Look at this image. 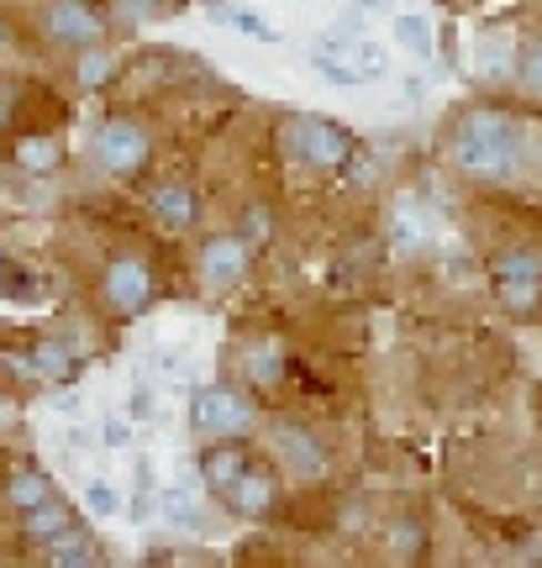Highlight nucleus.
Segmentation results:
<instances>
[{"mask_svg":"<svg viewBox=\"0 0 542 568\" xmlns=\"http://www.w3.org/2000/svg\"><path fill=\"white\" fill-rule=\"evenodd\" d=\"M106 295L117 311H142L148 295H153V280H148V268L138 258H117V264L106 268Z\"/></svg>","mask_w":542,"mask_h":568,"instance_id":"nucleus-7","label":"nucleus"},{"mask_svg":"<svg viewBox=\"0 0 542 568\" xmlns=\"http://www.w3.org/2000/svg\"><path fill=\"white\" fill-rule=\"evenodd\" d=\"M395 42L416 59H432V21L426 17H395Z\"/></svg>","mask_w":542,"mask_h":568,"instance_id":"nucleus-15","label":"nucleus"},{"mask_svg":"<svg viewBox=\"0 0 542 568\" xmlns=\"http://www.w3.org/2000/svg\"><path fill=\"white\" fill-rule=\"evenodd\" d=\"M48 558L53 564H96V542L84 537V531H63V537H53V548H48Z\"/></svg>","mask_w":542,"mask_h":568,"instance_id":"nucleus-16","label":"nucleus"},{"mask_svg":"<svg viewBox=\"0 0 542 568\" xmlns=\"http://www.w3.org/2000/svg\"><path fill=\"white\" fill-rule=\"evenodd\" d=\"M11 416H17V406H11V400H0V426H11Z\"/></svg>","mask_w":542,"mask_h":568,"instance_id":"nucleus-31","label":"nucleus"},{"mask_svg":"<svg viewBox=\"0 0 542 568\" xmlns=\"http://www.w3.org/2000/svg\"><path fill=\"white\" fill-rule=\"evenodd\" d=\"M416 542H422V531L411 527V521H401V527H395V552H401V558H411V552H416Z\"/></svg>","mask_w":542,"mask_h":568,"instance_id":"nucleus-27","label":"nucleus"},{"mask_svg":"<svg viewBox=\"0 0 542 568\" xmlns=\"http://www.w3.org/2000/svg\"><path fill=\"white\" fill-rule=\"evenodd\" d=\"M42 27H48L59 42H74V48H90V42L101 38V21H96V11H90V6H80V0H53V6L42 11Z\"/></svg>","mask_w":542,"mask_h":568,"instance_id":"nucleus-6","label":"nucleus"},{"mask_svg":"<svg viewBox=\"0 0 542 568\" xmlns=\"http://www.w3.org/2000/svg\"><path fill=\"white\" fill-rule=\"evenodd\" d=\"M84 510H90V516H117L121 510V500H117V489L106 485V479H90V485H84Z\"/></svg>","mask_w":542,"mask_h":568,"instance_id":"nucleus-22","label":"nucleus"},{"mask_svg":"<svg viewBox=\"0 0 542 568\" xmlns=\"http://www.w3.org/2000/svg\"><path fill=\"white\" fill-rule=\"evenodd\" d=\"M11 500H17L21 510L42 506V500H48V479H42V474H17V479H11Z\"/></svg>","mask_w":542,"mask_h":568,"instance_id":"nucleus-21","label":"nucleus"},{"mask_svg":"<svg viewBox=\"0 0 542 568\" xmlns=\"http://www.w3.org/2000/svg\"><path fill=\"white\" fill-rule=\"evenodd\" d=\"M148 6H153V0H121V11H127V17H142Z\"/></svg>","mask_w":542,"mask_h":568,"instance_id":"nucleus-30","label":"nucleus"},{"mask_svg":"<svg viewBox=\"0 0 542 568\" xmlns=\"http://www.w3.org/2000/svg\"><path fill=\"white\" fill-rule=\"evenodd\" d=\"M17 163L21 169H32V174H48V169L59 163V142L53 138H27L17 148Z\"/></svg>","mask_w":542,"mask_h":568,"instance_id":"nucleus-18","label":"nucleus"},{"mask_svg":"<svg viewBox=\"0 0 542 568\" xmlns=\"http://www.w3.org/2000/svg\"><path fill=\"white\" fill-rule=\"evenodd\" d=\"M96 159H101L111 174H138L142 163H148V138H142V126L127 122V116L106 122L101 132H96Z\"/></svg>","mask_w":542,"mask_h":568,"instance_id":"nucleus-2","label":"nucleus"},{"mask_svg":"<svg viewBox=\"0 0 542 568\" xmlns=\"http://www.w3.org/2000/svg\"><path fill=\"white\" fill-rule=\"evenodd\" d=\"M516 122L505 111H469L459 122V138H453V153L469 174H505L516 163Z\"/></svg>","mask_w":542,"mask_h":568,"instance_id":"nucleus-1","label":"nucleus"},{"mask_svg":"<svg viewBox=\"0 0 542 568\" xmlns=\"http://www.w3.org/2000/svg\"><path fill=\"white\" fill-rule=\"evenodd\" d=\"M63 531H69V506H59V500H42V506L27 510V537L53 542V537H63Z\"/></svg>","mask_w":542,"mask_h":568,"instance_id":"nucleus-13","label":"nucleus"},{"mask_svg":"<svg viewBox=\"0 0 542 568\" xmlns=\"http://www.w3.org/2000/svg\"><path fill=\"white\" fill-rule=\"evenodd\" d=\"M274 443L284 447V458H290V468H295V474H305V479H317V474L327 468L322 447L311 443L305 432H295V426H280V432H274Z\"/></svg>","mask_w":542,"mask_h":568,"instance_id":"nucleus-10","label":"nucleus"},{"mask_svg":"<svg viewBox=\"0 0 542 568\" xmlns=\"http://www.w3.org/2000/svg\"><path fill=\"white\" fill-rule=\"evenodd\" d=\"M242 374H248L253 385H274V379H280V347H274V343L248 347V358H242Z\"/></svg>","mask_w":542,"mask_h":568,"instance_id":"nucleus-17","label":"nucleus"},{"mask_svg":"<svg viewBox=\"0 0 542 568\" xmlns=\"http://www.w3.org/2000/svg\"><path fill=\"white\" fill-rule=\"evenodd\" d=\"M127 416H138V422H142V416H153V395H148L142 385L127 395Z\"/></svg>","mask_w":542,"mask_h":568,"instance_id":"nucleus-28","label":"nucleus"},{"mask_svg":"<svg viewBox=\"0 0 542 568\" xmlns=\"http://www.w3.org/2000/svg\"><path fill=\"white\" fill-rule=\"evenodd\" d=\"M205 479H211V485L217 489H232L238 485V474H242V453H227V447H221V453H205Z\"/></svg>","mask_w":542,"mask_h":568,"instance_id":"nucleus-19","label":"nucleus"},{"mask_svg":"<svg viewBox=\"0 0 542 568\" xmlns=\"http://www.w3.org/2000/svg\"><path fill=\"white\" fill-rule=\"evenodd\" d=\"M106 443H127V422H121V416L106 422Z\"/></svg>","mask_w":542,"mask_h":568,"instance_id":"nucleus-29","label":"nucleus"},{"mask_svg":"<svg viewBox=\"0 0 542 568\" xmlns=\"http://www.w3.org/2000/svg\"><path fill=\"white\" fill-rule=\"evenodd\" d=\"M195 426L205 437H232V432H248L253 426V410L238 389H201L195 395Z\"/></svg>","mask_w":542,"mask_h":568,"instance_id":"nucleus-4","label":"nucleus"},{"mask_svg":"<svg viewBox=\"0 0 542 568\" xmlns=\"http://www.w3.org/2000/svg\"><path fill=\"white\" fill-rule=\"evenodd\" d=\"M153 211H159L163 226H190L195 222V201H190V190H174V184L153 195Z\"/></svg>","mask_w":542,"mask_h":568,"instance_id":"nucleus-14","label":"nucleus"},{"mask_svg":"<svg viewBox=\"0 0 542 568\" xmlns=\"http://www.w3.org/2000/svg\"><path fill=\"white\" fill-rule=\"evenodd\" d=\"M426 237H432L426 211L416 205V195H401V201L390 205V243L401 247V253H416V247H426Z\"/></svg>","mask_w":542,"mask_h":568,"instance_id":"nucleus-9","label":"nucleus"},{"mask_svg":"<svg viewBox=\"0 0 542 568\" xmlns=\"http://www.w3.org/2000/svg\"><path fill=\"white\" fill-rule=\"evenodd\" d=\"M32 374H42V379H63V374H69V353H63L59 343H38L32 347Z\"/></svg>","mask_w":542,"mask_h":568,"instance_id":"nucleus-20","label":"nucleus"},{"mask_svg":"<svg viewBox=\"0 0 542 568\" xmlns=\"http://www.w3.org/2000/svg\"><path fill=\"white\" fill-rule=\"evenodd\" d=\"M0 122H6V101H0Z\"/></svg>","mask_w":542,"mask_h":568,"instance_id":"nucleus-32","label":"nucleus"},{"mask_svg":"<svg viewBox=\"0 0 542 568\" xmlns=\"http://www.w3.org/2000/svg\"><path fill=\"white\" fill-rule=\"evenodd\" d=\"M227 21L238 27L242 38H259V42H274V38H280V32L269 27V17H253V11H227Z\"/></svg>","mask_w":542,"mask_h":568,"instance_id":"nucleus-23","label":"nucleus"},{"mask_svg":"<svg viewBox=\"0 0 542 568\" xmlns=\"http://www.w3.org/2000/svg\"><path fill=\"white\" fill-rule=\"evenodd\" d=\"M201 274L205 284H238L248 274V247L242 237H217V243L201 247Z\"/></svg>","mask_w":542,"mask_h":568,"instance_id":"nucleus-8","label":"nucleus"},{"mask_svg":"<svg viewBox=\"0 0 542 568\" xmlns=\"http://www.w3.org/2000/svg\"><path fill=\"white\" fill-rule=\"evenodd\" d=\"M522 80L542 95V42H532V48H526V59H522Z\"/></svg>","mask_w":542,"mask_h":568,"instance_id":"nucleus-25","label":"nucleus"},{"mask_svg":"<svg viewBox=\"0 0 542 568\" xmlns=\"http://www.w3.org/2000/svg\"><path fill=\"white\" fill-rule=\"evenodd\" d=\"M227 500H232V510H242V516H263V510L274 506V485H269L263 474H248V468H242L238 485L227 489Z\"/></svg>","mask_w":542,"mask_h":568,"instance_id":"nucleus-11","label":"nucleus"},{"mask_svg":"<svg viewBox=\"0 0 542 568\" xmlns=\"http://www.w3.org/2000/svg\"><path fill=\"white\" fill-rule=\"evenodd\" d=\"M284 148L301 153V159H311V163H342L348 159V138H342L332 122H322V116H295V122L284 126Z\"/></svg>","mask_w":542,"mask_h":568,"instance_id":"nucleus-3","label":"nucleus"},{"mask_svg":"<svg viewBox=\"0 0 542 568\" xmlns=\"http://www.w3.org/2000/svg\"><path fill=\"white\" fill-rule=\"evenodd\" d=\"M159 516L169 527H195L201 521V495L195 489H159Z\"/></svg>","mask_w":542,"mask_h":568,"instance_id":"nucleus-12","label":"nucleus"},{"mask_svg":"<svg viewBox=\"0 0 542 568\" xmlns=\"http://www.w3.org/2000/svg\"><path fill=\"white\" fill-rule=\"evenodd\" d=\"M0 42H6V21H0Z\"/></svg>","mask_w":542,"mask_h":568,"instance_id":"nucleus-33","label":"nucleus"},{"mask_svg":"<svg viewBox=\"0 0 542 568\" xmlns=\"http://www.w3.org/2000/svg\"><path fill=\"white\" fill-rule=\"evenodd\" d=\"M106 80H111V53H101V48L84 53L80 59V84H106Z\"/></svg>","mask_w":542,"mask_h":568,"instance_id":"nucleus-24","label":"nucleus"},{"mask_svg":"<svg viewBox=\"0 0 542 568\" xmlns=\"http://www.w3.org/2000/svg\"><path fill=\"white\" fill-rule=\"evenodd\" d=\"M495 290H501V301L511 305V311H526V305L538 301V290H542L538 258H532V253H522V247L501 253V258H495Z\"/></svg>","mask_w":542,"mask_h":568,"instance_id":"nucleus-5","label":"nucleus"},{"mask_svg":"<svg viewBox=\"0 0 542 568\" xmlns=\"http://www.w3.org/2000/svg\"><path fill=\"white\" fill-rule=\"evenodd\" d=\"M484 69H490L495 80H501V74H511V53H505L501 42H490V48H484Z\"/></svg>","mask_w":542,"mask_h":568,"instance_id":"nucleus-26","label":"nucleus"}]
</instances>
